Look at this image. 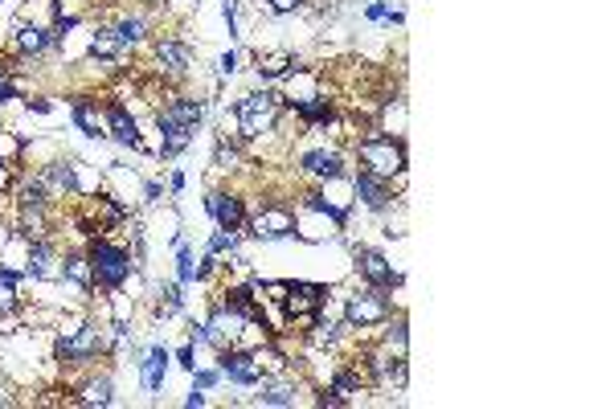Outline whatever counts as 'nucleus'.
<instances>
[{"label": "nucleus", "mask_w": 614, "mask_h": 409, "mask_svg": "<svg viewBox=\"0 0 614 409\" xmlns=\"http://www.w3.org/2000/svg\"><path fill=\"white\" fill-rule=\"evenodd\" d=\"M86 262H91V275H95V283L103 291H119L131 279V266H136V262H131V254L123 246H115L107 234L86 242Z\"/></svg>", "instance_id": "obj_5"}, {"label": "nucleus", "mask_w": 614, "mask_h": 409, "mask_svg": "<svg viewBox=\"0 0 614 409\" xmlns=\"http://www.w3.org/2000/svg\"><path fill=\"white\" fill-rule=\"evenodd\" d=\"M226 250H230V254L238 250V230H217V234H213L209 254H226Z\"/></svg>", "instance_id": "obj_32"}, {"label": "nucleus", "mask_w": 614, "mask_h": 409, "mask_svg": "<svg viewBox=\"0 0 614 409\" xmlns=\"http://www.w3.org/2000/svg\"><path fill=\"white\" fill-rule=\"evenodd\" d=\"M144 389L148 393H160V385H164V373H168V348H152L144 360Z\"/></svg>", "instance_id": "obj_25"}, {"label": "nucleus", "mask_w": 614, "mask_h": 409, "mask_svg": "<svg viewBox=\"0 0 614 409\" xmlns=\"http://www.w3.org/2000/svg\"><path fill=\"white\" fill-rule=\"evenodd\" d=\"M201 99H189V95H172L160 111H156V127H160V156H181L193 135L201 127Z\"/></svg>", "instance_id": "obj_1"}, {"label": "nucleus", "mask_w": 614, "mask_h": 409, "mask_svg": "<svg viewBox=\"0 0 614 409\" xmlns=\"http://www.w3.org/2000/svg\"><path fill=\"white\" fill-rule=\"evenodd\" d=\"M222 373L234 381V385H258L262 381V373H258V365H254V352H246V348H222Z\"/></svg>", "instance_id": "obj_15"}, {"label": "nucleus", "mask_w": 614, "mask_h": 409, "mask_svg": "<svg viewBox=\"0 0 614 409\" xmlns=\"http://www.w3.org/2000/svg\"><path fill=\"white\" fill-rule=\"evenodd\" d=\"M291 70H299V58H295V54H262V58H258V78L279 82V78H287Z\"/></svg>", "instance_id": "obj_26"}, {"label": "nucleus", "mask_w": 614, "mask_h": 409, "mask_svg": "<svg viewBox=\"0 0 614 409\" xmlns=\"http://www.w3.org/2000/svg\"><path fill=\"white\" fill-rule=\"evenodd\" d=\"M246 230H250V238H258V242H279V238H291V234L299 230V217H295L287 205L267 201L258 213L246 217Z\"/></svg>", "instance_id": "obj_8"}, {"label": "nucleus", "mask_w": 614, "mask_h": 409, "mask_svg": "<svg viewBox=\"0 0 614 409\" xmlns=\"http://www.w3.org/2000/svg\"><path fill=\"white\" fill-rule=\"evenodd\" d=\"M37 180H41V185H46V193L58 197V201L78 197V172H74L70 160H50V164H41V168H37Z\"/></svg>", "instance_id": "obj_10"}, {"label": "nucleus", "mask_w": 614, "mask_h": 409, "mask_svg": "<svg viewBox=\"0 0 614 409\" xmlns=\"http://www.w3.org/2000/svg\"><path fill=\"white\" fill-rule=\"evenodd\" d=\"M213 164L222 168V172L238 168V164H242V148H238V144H230V140H222V144H217V156H213Z\"/></svg>", "instance_id": "obj_30"}, {"label": "nucleus", "mask_w": 614, "mask_h": 409, "mask_svg": "<svg viewBox=\"0 0 614 409\" xmlns=\"http://www.w3.org/2000/svg\"><path fill=\"white\" fill-rule=\"evenodd\" d=\"M17 275L13 270H5L0 266V315H17L21 311V295H17Z\"/></svg>", "instance_id": "obj_27"}, {"label": "nucleus", "mask_w": 614, "mask_h": 409, "mask_svg": "<svg viewBox=\"0 0 614 409\" xmlns=\"http://www.w3.org/2000/svg\"><path fill=\"white\" fill-rule=\"evenodd\" d=\"M13 197H17V205H46L50 209V193H46V185H41L37 176H25L21 185L13 189Z\"/></svg>", "instance_id": "obj_29"}, {"label": "nucleus", "mask_w": 614, "mask_h": 409, "mask_svg": "<svg viewBox=\"0 0 614 409\" xmlns=\"http://www.w3.org/2000/svg\"><path fill=\"white\" fill-rule=\"evenodd\" d=\"M222 13H226V25H230V33H234V21H238V0H226Z\"/></svg>", "instance_id": "obj_37"}, {"label": "nucleus", "mask_w": 614, "mask_h": 409, "mask_svg": "<svg viewBox=\"0 0 614 409\" xmlns=\"http://www.w3.org/2000/svg\"><path fill=\"white\" fill-rule=\"evenodd\" d=\"M115 401V385H111V377L103 373H95V377H86L82 381V389H78V397H74V405H111Z\"/></svg>", "instance_id": "obj_21"}, {"label": "nucleus", "mask_w": 614, "mask_h": 409, "mask_svg": "<svg viewBox=\"0 0 614 409\" xmlns=\"http://www.w3.org/2000/svg\"><path fill=\"white\" fill-rule=\"evenodd\" d=\"M393 315V307H389V295L381 291V287H361V291H353L344 299V328H381L385 320Z\"/></svg>", "instance_id": "obj_7"}, {"label": "nucleus", "mask_w": 614, "mask_h": 409, "mask_svg": "<svg viewBox=\"0 0 614 409\" xmlns=\"http://www.w3.org/2000/svg\"><path fill=\"white\" fill-rule=\"evenodd\" d=\"M353 193H357V201L369 205L373 213H385V209L393 205V185H389V180H381V176H369V172H357Z\"/></svg>", "instance_id": "obj_17"}, {"label": "nucleus", "mask_w": 614, "mask_h": 409, "mask_svg": "<svg viewBox=\"0 0 614 409\" xmlns=\"http://www.w3.org/2000/svg\"><path fill=\"white\" fill-rule=\"evenodd\" d=\"M156 62H160V74H168V78H185L189 74V66H193V50L181 41V37H160L156 45Z\"/></svg>", "instance_id": "obj_12"}, {"label": "nucleus", "mask_w": 614, "mask_h": 409, "mask_svg": "<svg viewBox=\"0 0 614 409\" xmlns=\"http://www.w3.org/2000/svg\"><path fill=\"white\" fill-rule=\"evenodd\" d=\"M17 234L25 242L50 238V209L46 205H17Z\"/></svg>", "instance_id": "obj_18"}, {"label": "nucleus", "mask_w": 614, "mask_h": 409, "mask_svg": "<svg viewBox=\"0 0 614 409\" xmlns=\"http://www.w3.org/2000/svg\"><path fill=\"white\" fill-rule=\"evenodd\" d=\"M181 303H185V295H181V287H177V283H164V287H160V311H164V315L181 311Z\"/></svg>", "instance_id": "obj_31"}, {"label": "nucleus", "mask_w": 614, "mask_h": 409, "mask_svg": "<svg viewBox=\"0 0 614 409\" xmlns=\"http://www.w3.org/2000/svg\"><path fill=\"white\" fill-rule=\"evenodd\" d=\"M283 95L275 90H254V95H242L234 115H238V131L242 140H262V135H271L279 127V115H283Z\"/></svg>", "instance_id": "obj_4"}, {"label": "nucleus", "mask_w": 614, "mask_h": 409, "mask_svg": "<svg viewBox=\"0 0 614 409\" xmlns=\"http://www.w3.org/2000/svg\"><path fill=\"white\" fill-rule=\"evenodd\" d=\"M107 352V324L99 320H62L54 356L62 365H91Z\"/></svg>", "instance_id": "obj_3"}, {"label": "nucleus", "mask_w": 614, "mask_h": 409, "mask_svg": "<svg viewBox=\"0 0 614 409\" xmlns=\"http://www.w3.org/2000/svg\"><path fill=\"white\" fill-rule=\"evenodd\" d=\"M119 54H123V41H119L115 25H99V29L91 33V58L111 62V58H119Z\"/></svg>", "instance_id": "obj_24"}, {"label": "nucleus", "mask_w": 614, "mask_h": 409, "mask_svg": "<svg viewBox=\"0 0 614 409\" xmlns=\"http://www.w3.org/2000/svg\"><path fill=\"white\" fill-rule=\"evenodd\" d=\"M267 9L279 13V17H287V13H299L303 9V0H267Z\"/></svg>", "instance_id": "obj_34"}, {"label": "nucleus", "mask_w": 614, "mask_h": 409, "mask_svg": "<svg viewBox=\"0 0 614 409\" xmlns=\"http://www.w3.org/2000/svg\"><path fill=\"white\" fill-rule=\"evenodd\" d=\"M74 123L82 135H91V140H103L107 135V123L99 119V107L91 99H74Z\"/></svg>", "instance_id": "obj_23"}, {"label": "nucleus", "mask_w": 614, "mask_h": 409, "mask_svg": "<svg viewBox=\"0 0 614 409\" xmlns=\"http://www.w3.org/2000/svg\"><path fill=\"white\" fill-rule=\"evenodd\" d=\"M29 111H37V115H46V111H50V103H46V99H29Z\"/></svg>", "instance_id": "obj_40"}, {"label": "nucleus", "mask_w": 614, "mask_h": 409, "mask_svg": "<svg viewBox=\"0 0 614 409\" xmlns=\"http://www.w3.org/2000/svg\"><path fill=\"white\" fill-rule=\"evenodd\" d=\"M62 279H70L78 291H91L95 287V275H91V262H86V254H78V250L62 254Z\"/></svg>", "instance_id": "obj_22"}, {"label": "nucleus", "mask_w": 614, "mask_h": 409, "mask_svg": "<svg viewBox=\"0 0 614 409\" xmlns=\"http://www.w3.org/2000/svg\"><path fill=\"white\" fill-rule=\"evenodd\" d=\"M353 152H357L361 172L381 176V180H389V185L398 180V189H406V164H410V156H406V144L402 140L369 131V135H361V140H357Z\"/></svg>", "instance_id": "obj_2"}, {"label": "nucleus", "mask_w": 614, "mask_h": 409, "mask_svg": "<svg viewBox=\"0 0 614 409\" xmlns=\"http://www.w3.org/2000/svg\"><path fill=\"white\" fill-rule=\"evenodd\" d=\"M103 123H107V131H111V140H115V144H123V148H144L140 123L127 115V107H123V103H115V99H111V103H107V119H103Z\"/></svg>", "instance_id": "obj_13"}, {"label": "nucleus", "mask_w": 614, "mask_h": 409, "mask_svg": "<svg viewBox=\"0 0 614 409\" xmlns=\"http://www.w3.org/2000/svg\"><path fill=\"white\" fill-rule=\"evenodd\" d=\"M205 205H209V213H213V221H217V230H242V225H246V205H242L238 193L213 189V193L205 197Z\"/></svg>", "instance_id": "obj_11"}, {"label": "nucleus", "mask_w": 614, "mask_h": 409, "mask_svg": "<svg viewBox=\"0 0 614 409\" xmlns=\"http://www.w3.org/2000/svg\"><path fill=\"white\" fill-rule=\"evenodd\" d=\"M299 168L316 180H340L344 176V152L340 148H312V152H303Z\"/></svg>", "instance_id": "obj_14"}, {"label": "nucleus", "mask_w": 614, "mask_h": 409, "mask_svg": "<svg viewBox=\"0 0 614 409\" xmlns=\"http://www.w3.org/2000/svg\"><path fill=\"white\" fill-rule=\"evenodd\" d=\"M279 307H283V315H287V328L312 332V328L320 324L324 307H328V287H320V283H287Z\"/></svg>", "instance_id": "obj_6"}, {"label": "nucleus", "mask_w": 614, "mask_h": 409, "mask_svg": "<svg viewBox=\"0 0 614 409\" xmlns=\"http://www.w3.org/2000/svg\"><path fill=\"white\" fill-rule=\"evenodd\" d=\"M357 275L369 283V287H381V291H393V287H402V275L393 270V262L381 254V250H373V246H357Z\"/></svg>", "instance_id": "obj_9"}, {"label": "nucleus", "mask_w": 614, "mask_h": 409, "mask_svg": "<svg viewBox=\"0 0 614 409\" xmlns=\"http://www.w3.org/2000/svg\"><path fill=\"white\" fill-rule=\"evenodd\" d=\"M29 279H41V283L62 279V258H58V250H54L50 238L29 242Z\"/></svg>", "instance_id": "obj_16"}, {"label": "nucleus", "mask_w": 614, "mask_h": 409, "mask_svg": "<svg viewBox=\"0 0 614 409\" xmlns=\"http://www.w3.org/2000/svg\"><path fill=\"white\" fill-rule=\"evenodd\" d=\"M193 373H197V369H193ZM197 385H201V389H213V385H217V373H209V369L197 373Z\"/></svg>", "instance_id": "obj_38"}, {"label": "nucleus", "mask_w": 614, "mask_h": 409, "mask_svg": "<svg viewBox=\"0 0 614 409\" xmlns=\"http://www.w3.org/2000/svg\"><path fill=\"white\" fill-rule=\"evenodd\" d=\"M0 405H17V397H13L5 385H0Z\"/></svg>", "instance_id": "obj_41"}, {"label": "nucleus", "mask_w": 614, "mask_h": 409, "mask_svg": "<svg viewBox=\"0 0 614 409\" xmlns=\"http://www.w3.org/2000/svg\"><path fill=\"white\" fill-rule=\"evenodd\" d=\"M177 275H181V283H197V262H193V250H185V246L177 254Z\"/></svg>", "instance_id": "obj_33"}, {"label": "nucleus", "mask_w": 614, "mask_h": 409, "mask_svg": "<svg viewBox=\"0 0 614 409\" xmlns=\"http://www.w3.org/2000/svg\"><path fill=\"white\" fill-rule=\"evenodd\" d=\"M50 45H54V29H46V25H17V50L21 54L37 58V54H46Z\"/></svg>", "instance_id": "obj_20"}, {"label": "nucleus", "mask_w": 614, "mask_h": 409, "mask_svg": "<svg viewBox=\"0 0 614 409\" xmlns=\"http://www.w3.org/2000/svg\"><path fill=\"white\" fill-rule=\"evenodd\" d=\"M177 360H181V369H189V373H193V369H197V360H193V344H185V348L177 352Z\"/></svg>", "instance_id": "obj_36"}, {"label": "nucleus", "mask_w": 614, "mask_h": 409, "mask_svg": "<svg viewBox=\"0 0 614 409\" xmlns=\"http://www.w3.org/2000/svg\"><path fill=\"white\" fill-rule=\"evenodd\" d=\"M148 5H164V0H148Z\"/></svg>", "instance_id": "obj_43"}, {"label": "nucleus", "mask_w": 614, "mask_h": 409, "mask_svg": "<svg viewBox=\"0 0 614 409\" xmlns=\"http://www.w3.org/2000/svg\"><path fill=\"white\" fill-rule=\"evenodd\" d=\"M13 185V172L9 168H0V189H9Z\"/></svg>", "instance_id": "obj_42"}, {"label": "nucleus", "mask_w": 614, "mask_h": 409, "mask_svg": "<svg viewBox=\"0 0 614 409\" xmlns=\"http://www.w3.org/2000/svg\"><path fill=\"white\" fill-rule=\"evenodd\" d=\"M254 389H258V393H254L258 405H275V409H283V405H295V401H299L295 381H287V373H283V377H262Z\"/></svg>", "instance_id": "obj_19"}, {"label": "nucleus", "mask_w": 614, "mask_h": 409, "mask_svg": "<svg viewBox=\"0 0 614 409\" xmlns=\"http://www.w3.org/2000/svg\"><path fill=\"white\" fill-rule=\"evenodd\" d=\"M238 70V54H222V74H234Z\"/></svg>", "instance_id": "obj_39"}, {"label": "nucleus", "mask_w": 614, "mask_h": 409, "mask_svg": "<svg viewBox=\"0 0 614 409\" xmlns=\"http://www.w3.org/2000/svg\"><path fill=\"white\" fill-rule=\"evenodd\" d=\"M115 33H119V41H123V45H144V41H148V21L127 13V17H119V21H115Z\"/></svg>", "instance_id": "obj_28"}, {"label": "nucleus", "mask_w": 614, "mask_h": 409, "mask_svg": "<svg viewBox=\"0 0 614 409\" xmlns=\"http://www.w3.org/2000/svg\"><path fill=\"white\" fill-rule=\"evenodd\" d=\"M17 95V90H13V82H9V74H5V66H0V103H9Z\"/></svg>", "instance_id": "obj_35"}]
</instances>
